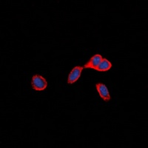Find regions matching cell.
I'll return each mask as SVG.
<instances>
[{"label":"cell","mask_w":148,"mask_h":148,"mask_svg":"<svg viewBox=\"0 0 148 148\" xmlns=\"http://www.w3.org/2000/svg\"><path fill=\"white\" fill-rule=\"evenodd\" d=\"M31 86L33 89L36 91L44 90L47 87V82L42 76L36 74L31 79Z\"/></svg>","instance_id":"obj_1"},{"label":"cell","mask_w":148,"mask_h":148,"mask_svg":"<svg viewBox=\"0 0 148 148\" xmlns=\"http://www.w3.org/2000/svg\"><path fill=\"white\" fill-rule=\"evenodd\" d=\"M83 69H84V67H80V66L74 67L70 72L69 76L67 78V83L70 84H72L76 82H77L79 78H80V76H81Z\"/></svg>","instance_id":"obj_2"},{"label":"cell","mask_w":148,"mask_h":148,"mask_svg":"<svg viewBox=\"0 0 148 148\" xmlns=\"http://www.w3.org/2000/svg\"><path fill=\"white\" fill-rule=\"evenodd\" d=\"M103 57L101 54H95L93 56L90 58L88 62L86 63L83 67L84 68H88V69H97L98 66L100 64L101 61L102 60Z\"/></svg>","instance_id":"obj_3"},{"label":"cell","mask_w":148,"mask_h":148,"mask_svg":"<svg viewBox=\"0 0 148 148\" xmlns=\"http://www.w3.org/2000/svg\"><path fill=\"white\" fill-rule=\"evenodd\" d=\"M96 88L98 92H99V94L100 97L104 101H108L111 99L110 92L105 84H103V83H97L96 84Z\"/></svg>","instance_id":"obj_4"},{"label":"cell","mask_w":148,"mask_h":148,"mask_svg":"<svg viewBox=\"0 0 148 148\" xmlns=\"http://www.w3.org/2000/svg\"><path fill=\"white\" fill-rule=\"evenodd\" d=\"M112 66H113L112 63L107 59H104V58L101 61V62L99 64V66H98L96 71H100V72H106V71H109L110 69Z\"/></svg>","instance_id":"obj_5"}]
</instances>
